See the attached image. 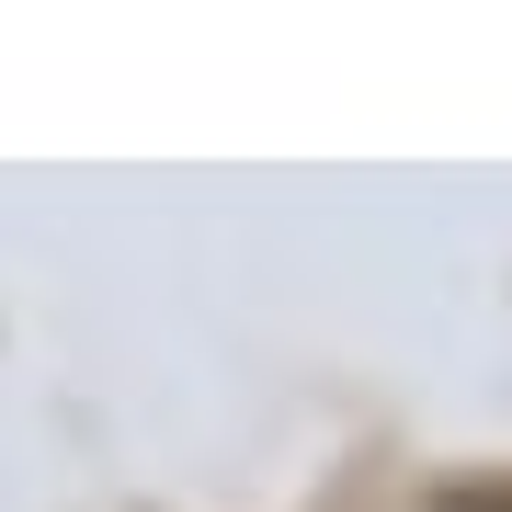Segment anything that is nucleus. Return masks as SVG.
I'll use <instances>...</instances> for the list:
<instances>
[{"label":"nucleus","instance_id":"obj_1","mask_svg":"<svg viewBox=\"0 0 512 512\" xmlns=\"http://www.w3.org/2000/svg\"><path fill=\"white\" fill-rule=\"evenodd\" d=\"M444 512H512V490H467V501H444Z\"/></svg>","mask_w":512,"mask_h":512}]
</instances>
